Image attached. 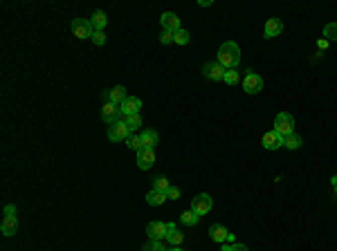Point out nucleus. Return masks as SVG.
<instances>
[{
	"label": "nucleus",
	"mask_w": 337,
	"mask_h": 251,
	"mask_svg": "<svg viewBox=\"0 0 337 251\" xmlns=\"http://www.w3.org/2000/svg\"><path fill=\"white\" fill-rule=\"evenodd\" d=\"M164 240L171 242V247H180L182 240H185V235L176 229V224H173V222H166V238Z\"/></svg>",
	"instance_id": "f3484780"
},
{
	"label": "nucleus",
	"mask_w": 337,
	"mask_h": 251,
	"mask_svg": "<svg viewBox=\"0 0 337 251\" xmlns=\"http://www.w3.org/2000/svg\"><path fill=\"white\" fill-rule=\"evenodd\" d=\"M122 117H124L122 108H119L117 103H110V101H106L104 108H101V119H104V123L113 126V123H117Z\"/></svg>",
	"instance_id": "423d86ee"
},
{
	"label": "nucleus",
	"mask_w": 337,
	"mask_h": 251,
	"mask_svg": "<svg viewBox=\"0 0 337 251\" xmlns=\"http://www.w3.org/2000/svg\"><path fill=\"white\" fill-rule=\"evenodd\" d=\"M227 235H229V231L225 229L223 224H211L209 226V238L214 240V242H227Z\"/></svg>",
	"instance_id": "a211bd4d"
},
{
	"label": "nucleus",
	"mask_w": 337,
	"mask_h": 251,
	"mask_svg": "<svg viewBox=\"0 0 337 251\" xmlns=\"http://www.w3.org/2000/svg\"><path fill=\"white\" fill-rule=\"evenodd\" d=\"M303 144V139H301V135H297V133H290L288 137H283V146L288 148V151H297Z\"/></svg>",
	"instance_id": "412c9836"
},
{
	"label": "nucleus",
	"mask_w": 337,
	"mask_h": 251,
	"mask_svg": "<svg viewBox=\"0 0 337 251\" xmlns=\"http://www.w3.org/2000/svg\"><path fill=\"white\" fill-rule=\"evenodd\" d=\"M16 231H18V220L16 218H5L3 220V224H0V233L9 238V235H14Z\"/></svg>",
	"instance_id": "6ab92c4d"
},
{
	"label": "nucleus",
	"mask_w": 337,
	"mask_h": 251,
	"mask_svg": "<svg viewBox=\"0 0 337 251\" xmlns=\"http://www.w3.org/2000/svg\"><path fill=\"white\" fill-rule=\"evenodd\" d=\"M166 200H168L166 193H162V191H151V193L146 195V202H148L151 206H160V204H164Z\"/></svg>",
	"instance_id": "4be33fe9"
},
{
	"label": "nucleus",
	"mask_w": 337,
	"mask_h": 251,
	"mask_svg": "<svg viewBox=\"0 0 337 251\" xmlns=\"http://www.w3.org/2000/svg\"><path fill=\"white\" fill-rule=\"evenodd\" d=\"M5 218H16V206H14V204L5 206Z\"/></svg>",
	"instance_id": "f704fd0d"
},
{
	"label": "nucleus",
	"mask_w": 337,
	"mask_h": 251,
	"mask_svg": "<svg viewBox=\"0 0 337 251\" xmlns=\"http://www.w3.org/2000/svg\"><path fill=\"white\" fill-rule=\"evenodd\" d=\"M166 197H168V200H180V188L171 186V188L166 191Z\"/></svg>",
	"instance_id": "72a5a7b5"
},
{
	"label": "nucleus",
	"mask_w": 337,
	"mask_h": 251,
	"mask_svg": "<svg viewBox=\"0 0 337 251\" xmlns=\"http://www.w3.org/2000/svg\"><path fill=\"white\" fill-rule=\"evenodd\" d=\"M160 43H162V45H168V43H173V32H162V34H160Z\"/></svg>",
	"instance_id": "473e14b6"
},
{
	"label": "nucleus",
	"mask_w": 337,
	"mask_h": 251,
	"mask_svg": "<svg viewBox=\"0 0 337 251\" xmlns=\"http://www.w3.org/2000/svg\"><path fill=\"white\" fill-rule=\"evenodd\" d=\"M225 72H227V70H225L218 61H209V63H205V65H202V74H205L209 81H223L225 79Z\"/></svg>",
	"instance_id": "0eeeda50"
},
{
	"label": "nucleus",
	"mask_w": 337,
	"mask_h": 251,
	"mask_svg": "<svg viewBox=\"0 0 337 251\" xmlns=\"http://www.w3.org/2000/svg\"><path fill=\"white\" fill-rule=\"evenodd\" d=\"M189 41H191L189 32H187V30H182V27H180V30H178L176 34H173V43H176V45H187Z\"/></svg>",
	"instance_id": "b1692460"
},
{
	"label": "nucleus",
	"mask_w": 337,
	"mask_h": 251,
	"mask_svg": "<svg viewBox=\"0 0 337 251\" xmlns=\"http://www.w3.org/2000/svg\"><path fill=\"white\" fill-rule=\"evenodd\" d=\"M119 108H122V114H124V117H133V114H139V108H142V99H139V96H128V99L124 101Z\"/></svg>",
	"instance_id": "9b49d317"
},
{
	"label": "nucleus",
	"mask_w": 337,
	"mask_h": 251,
	"mask_svg": "<svg viewBox=\"0 0 337 251\" xmlns=\"http://www.w3.org/2000/svg\"><path fill=\"white\" fill-rule=\"evenodd\" d=\"M106 137H108L110 142H126V139L131 137V130H128L126 121H122V119H119L117 123L108 126V130H106Z\"/></svg>",
	"instance_id": "7ed1b4c3"
},
{
	"label": "nucleus",
	"mask_w": 337,
	"mask_h": 251,
	"mask_svg": "<svg viewBox=\"0 0 337 251\" xmlns=\"http://www.w3.org/2000/svg\"><path fill=\"white\" fill-rule=\"evenodd\" d=\"M283 32V23L279 18H268L266 21V30H263V36L266 38H274Z\"/></svg>",
	"instance_id": "dca6fc26"
},
{
	"label": "nucleus",
	"mask_w": 337,
	"mask_h": 251,
	"mask_svg": "<svg viewBox=\"0 0 337 251\" xmlns=\"http://www.w3.org/2000/svg\"><path fill=\"white\" fill-rule=\"evenodd\" d=\"M126 144H128V148H133V151H139V148H142V142H139L137 135H131V137L126 139Z\"/></svg>",
	"instance_id": "c756f323"
},
{
	"label": "nucleus",
	"mask_w": 337,
	"mask_h": 251,
	"mask_svg": "<svg viewBox=\"0 0 337 251\" xmlns=\"http://www.w3.org/2000/svg\"><path fill=\"white\" fill-rule=\"evenodd\" d=\"M168 188H171V184H168V180L164 175H160V177H155L153 180V191H162V193H166Z\"/></svg>",
	"instance_id": "393cba45"
},
{
	"label": "nucleus",
	"mask_w": 337,
	"mask_h": 251,
	"mask_svg": "<svg viewBox=\"0 0 337 251\" xmlns=\"http://www.w3.org/2000/svg\"><path fill=\"white\" fill-rule=\"evenodd\" d=\"M225 83H227V85H236V83H238V81H240V74H238V72H236V70H227V72H225Z\"/></svg>",
	"instance_id": "cd10ccee"
},
{
	"label": "nucleus",
	"mask_w": 337,
	"mask_h": 251,
	"mask_svg": "<svg viewBox=\"0 0 337 251\" xmlns=\"http://www.w3.org/2000/svg\"><path fill=\"white\" fill-rule=\"evenodd\" d=\"M335 195H337V186H335Z\"/></svg>",
	"instance_id": "4c0bfd02"
},
{
	"label": "nucleus",
	"mask_w": 337,
	"mask_h": 251,
	"mask_svg": "<svg viewBox=\"0 0 337 251\" xmlns=\"http://www.w3.org/2000/svg\"><path fill=\"white\" fill-rule=\"evenodd\" d=\"M90 23H93V27H95V32H104V27H106V23H108V16H106L104 12H95L93 16H90Z\"/></svg>",
	"instance_id": "aec40b11"
},
{
	"label": "nucleus",
	"mask_w": 337,
	"mask_h": 251,
	"mask_svg": "<svg viewBox=\"0 0 337 251\" xmlns=\"http://www.w3.org/2000/svg\"><path fill=\"white\" fill-rule=\"evenodd\" d=\"M166 251H182L180 247H171V249H166Z\"/></svg>",
	"instance_id": "e433bc0d"
},
{
	"label": "nucleus",
	"mask_w": 337,
	"mask_h": 251,
	"mask_svg": "<svg viewBox=\"0 0 337 251\" xmlns=\"http://www.w3.org/2000/svg\"><path fill=\"white\" fill-rule=\"evenodd\" d=\"M243 90L247 94H259L263 90V79L257 72H247V76L243 79Z\"/></svg>",
	"instance_id": "6e6552de"
},
{
	"label": "nucleus",
	"mask_w": 337,
	"mask_h": 251,
	"mask_svg": "<svg viewBox=\"0 0 337 251\" xmlns=\"http://www.w3.org/2000/svg\"><path fill=\"white\" fill-rule=\"evenodd\" d=\"M146 233H148V238H151V240H162V238H166V222H160V220L148 222Z\"/></svg>",
	"instance_id": "f8f14e48"
},
{
	"label": "nucleus",
	"mask_w": 337,
	"mask_h": 251,
	"mask_svg": "<svg viewBox=\"0 0 337 251\" xmlns=\"http://www.w3.org/2000/svg\"><path fill=\"white\" fill-rule=\"evenodd\" d=\"M223 249H225V251H249L247 247H245V244H240V242H234V244H225Z\"/></svg>",
	"instance_id": "2f4dec72"
},
{
	"label": "nucleus",
	"mask_w": 337,
	"mask_h": 251,
	"mask_svg": "<svg viewBox=\"0 0 337 251\" xmlns=\"http://www.w3.org/2000/svg\"><path fill=\"white\" fill-rule=\"evenodd\" d=\"M274 133H279L281 137H288L290 133H295V117L290 112H279L274 117Z\"/></svg>",
	"instance_id": "f03ea898"
},
{
	"label": "nucleus",
	"mask_w": 337,
	"mask_h": 251,
	"mask_svg": "<svg viewBox=\"0 0 337 251\" xmlns=\"http://www.w3.org/2000/svg\"><path fill=\"white\" fill-rule=\"evenodd\" d=\"M144 251H166L164 244H162V240H151V242L144 247Z\"/></svg>",
	"instance_id": "c85d7f7f"
},
{
	"label": "nucleus",
	"mask_w": 337,
	"mask_h": 251,
	"mask_svg": "<svg viewBox=\"0 0 337 251\" xmlns=\"http://www.w3.org/2000/svg\"><path fill=\"white\" fill-rule=\"evenodd\" d=\"M220 251H225V249H220Z\"/></svg>",
	"instance_id": "58836bf2"
},
{
	"label": "nucleus",
	"mask_w": 337,
	"mask_h": 251,
	"mask_svg": "<svg viewBox=\"0 0 337 251\" xmlns=\"http://www.w3.org/2000/svg\"><path fill=\"white\" fill-rule=\"evenodd\" d=\"M160 23H162V27H164V32H173V34H176L178 30H180V18H178L173 12H164V14H162Z\"/></svg>",
	"instance_id": "4468645a"
},
{
	"label": "nucleus",
	"mask_w": 337,
	"mask_h": 251,
	"mask_svg": "<svg viewBox=\"0 0 337 251\" xmlns=\"http://www.w3.org/2000/svg\"><path fill=\"white\" fill-rule=\"evenodd\" d=\"M90 41H93L95 45H104V43H106V34H104V32H95Z\"/></svg>",
	"instance_id": "7c9ffc66"
},
{
	"label": "nucleus",
	"mask_w": 337,
	"mask_h": 251,
	"mask_svg": "<svg viewBox=\"0 0 337 251\" xmlns=\"http://www.w3.org/2000/svg\"><path fill=\"white\" fill-rule=\"evenodd\" d=\"M261 144H263V148H268V151H277V148L283 146V137L279 133H274V130H268V133L261 137Z\"/></svg>",
	"instance_id": "9d476101"
},
{
	"label": "nucleus",
	"mask_w": 337,
	"mask_h": 251,
	"mask_svg": "<svg viewBox=\"0 0 337 251\" xmlns=\"http://www.w3.org/2000/svg\"><path fill=\"white\" fill-rule=\"evenodd\" d=\"M328 45H330V43H328V41H326V38H319V41H317V47H319V52L328 50Z\"/></svg>",
	"instance_id": "c9c22d12"
},
{
	"label": "nucleus",
	"mask_w": 337,
	"mask_h": 251,
	"mask_svg": "<svg viewBox=\"0 0 337 251\" xmlns=\"http://www.w3.org/2000/svg\"><path fill=\"white\" fill-rule=\"evenodd\" d=\"M211 209H214V197H211L209 193H200V195H196L194 202H191V211H196L198 215H207Z\"/></svg>",
	"instance_id": "20e7f679"
},
{
	"label": "nucleus",
	"mask_w": 337,
	"mask_h": 251,
	"mask_svg": "<svg viewBox=\"0 0 337 251\" xmlns=\"http://www.w3.org/2000/svg\"><path fill=\"white\" fill-rule=\"evenodd\" d=\"M139 142H142V148H155L157 142H160V137H157L155 130L146 128V130H142V133H139Z\"/></svg>",
	"instance_id": "2eb2a0df"
},
{
	"label": "nucleus",
	"mask_w": 337,
	"mask_h": 251,
	"mask_svg": "<svg viewBox=\"0 0 337 251\" xmlns=\"http://www.w3.org/2000/svg\"><path fill=\"white\" fill-rule=\"evenodd\" d=\"M72 34L76 38H93L95 34V27L90 23V18H74L72 21Z\"/></svg>",
	"instance_id": "39448f33"
},
{
	"label": "nucleus",
	"mask_w": 337,
	"mask_h": 251,
	"mask_svg": "<svg viewBox=\"0 0 337 251\" xmlns=\"http://www.w3.org/2000/svg\"><path fill=\"white\" fill-rule=\"evenodd\" d=\"M324 38L326 41H337V23H328V25L324 27Z\"/></svg>",
	"instance_id": "bb28decb"
},
{
	"label": "nucleus",
	"mask_w": 337,
	"mask_h": 251,
	"mask_svg": "<svg viewBox=\"0 0 337 251\" xmlns=\"http://www.w3.org/2000/svg\"><path fill=\"white\" fill-rule=\"evenodd\" d=\"M124 121H126L128 130H131V135H133L135 130H139V126H142V117H139V114H133V117H126Z\"/></svg>",
	"instance_id": "a878e982"
},
{
	"label": "nucleus",
	"mask_w": 337,
	"mask_h": 251,
	"mask_svg": "<svg viewBox=\"0 0 337 251\" xmlns=\"http://www.w3.org/2000/svg\"><path fill=\"white\" fill-rule=\"evenodd\" d=\"M153 164H155V151H153V148H139V151H137L139 171H148Z\"/></svg>",
	"instance_id": "1a4fd4ad"
},
{
	"label": "nucleus",
	"mask_w": 337,
	"mask_h": 251,
	"mask_svg": "<svg viewBox=\"0 0 337 251\" xmlns=\"http://www.w3.org/2000/svg\"><path fill=\"white\" fill-rule=\"evenodd\" d=\"M180 222H182L185 226H196V224L200 222V215L196 213V211L189 209V211H185V213H180Z\"/></svg>",
	"instance_id": "5701e85b"
},
{
	"label": "nucleus",
	"mask_w": 337,
	"mask_h": 251,
	"mask_svg": "<svg viewBox=\"0 0 337 251\" xmlns=\"http://www.w3.org/2000/svg\"><path fill=\"white\" fill-rule=\"evenodd\" d=\"M104 99H106V101H110V103H117V105H122L124 101L128 99V94H126V88H124V85H115L113 90H108V92L104 94Z\"/></svg>",
	"instance_id": "ddd939ff"
},
{
	"label": "nucleus",
	"mask_w": 337,
	"mask_h": 251,
	"mask_svg": "<svg viewBox=\"0 0 337 251\" xmlns=\"http://www.w3.org/2000/svg\"><path fill=\"white\" fill-rule=\"evenodd\" d=\"M218 63L225 67V70H236L240 65V47L238 43L227 41L220 45L218 50Z\"/></svg>",
	"instance_id": "f257e3e1"
}]
</instances>
